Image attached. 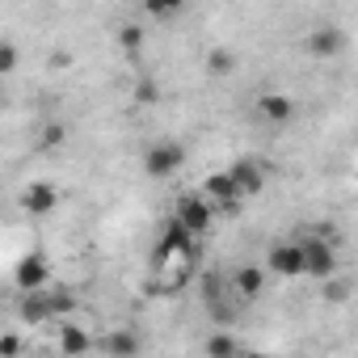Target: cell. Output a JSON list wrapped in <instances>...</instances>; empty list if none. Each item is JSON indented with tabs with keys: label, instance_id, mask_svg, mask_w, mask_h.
I'll return each instance as SVG.
<instances>
[{
	"label": "cell",
	"instance_id": "cell-20",
	"mask_svg": "<svg viewBox=\"0 0 358 358\" xmlns=\"http://www.w3.org/2000/svg\"><path fill=\"white\" fill-rule=\"evenodd\" d=\"M0 354L13 358V354H17V337H5V341H0Z\"/></svg>",
	"mask_w": 358,
	"mask_h": 358
},
{
	"label": "cell",
	"instance_id": "cell-16",
	"mask_svg": "<svg viewBox=\"0 0 358 358\" xmlns=\"http://www.w3.org/2000/svg\"><path fill=\"white\" fill-rule=\"evenodd\" d=\"M118 43H122V51H127V55H135V51L143 47V30H139V26H122Z\"/></svg>",
	"mask_w": 358,
	"mask_h": 358
},
{
	"label": "cell",
	"instance_id": "cell-15",
	"mask_svg": "<svg viewBox=\"0 0 358 358\" xmlns=\"http://www.w3.org/2000/svg\"><path fill=\"white\" fill-rule=\"evenodd\" d=\"M207 72L211 76H232L236 72V55L232 51H211L207 55Z\"/></svg>",
	"mask_w": 358,
	"mask_h": 358
},
{
	"label": "cell",
	"instance_id": "cell-5",
	"mask_svg": "<svg viewBox=\"0 0 358 358\" xmlns=\"http://www.w3.org/2000/svg\"><path fill=\"white\" fill-rule=\"evenodd\" d=\"M47 257L43 253H30V257H22L17 262V270H13V282H17V291L26 295V291H43L47 287Z\"/></svg>",
	"mask_w": 358,
	"mask_h": 358
},
{
	"label": "cell",
	"instance_id": "cell-2",
	"mask_svg": "<svg viewBox=\"0 0 358 358\" xmlns=\"http://www.w3.org/2000/svg\"><path fill=\"white\" fill-rule=\"evenodd\" d=\"M182 160H186V148H182V143H177V139H160V143L148 148L143 173H148V177H169V173L182 169Z\"/></svg>",
	"mask_w": 358,
	"mask_h": 358
},
{
	"label": "cell",
	"instance_id": "cell-4",
	"mask_svg": "<svg viewBox=\"0 0 358 358\" xmlns=\"http://www.w3.org/2000/svg\"><path fill=\"white\" fill-rule=\"evenodd\" d=\"M228 173H232V182H236V190H241L245 199L262 194V186H266V169H262V160H253V156H241Z\"/></svg>",
	"mask_w": 358,
	"mask_h": 358
},
{
	"label": "cell",
	"instance_id": "cell-12",
	"mask_svg": "<svg viewBox=\"0 0 358 358\" xmlns=\"http://www.w3.org/2000/svg\"><path fill=\"white\" fill-rule=\"evenodd\" d=\"M97 350H101V354H135V350H139V337H135V333H114V337H101Z\"/></svg>",
	"mask_w": 358,
	"mask_h": 358
},
{
	"label": "cell",
	"instance_id": "cell-10",
	"mask_svg": "<svg viewBox=\"0 0 358 358\" xmlns=\"http://www.w3.org/2000/svg\"><path fill=\"white\" fill-rule=\"evenodd\" d=\"M22 207H26L30 215H51V211L59 207V190L47 186V182H34V186L22 194Z\"/></svg>",
	"mask_w": 358,
	"mask_h": 358
},
{
	"label": "cell",
	"instance_id": "cell-14",
	"mask_svg": "<svg viewBox=\"0 0 358 358\" xmlns=\"http://www.w3.org/2000/svg\"><path fill=\"white\" fill-rule=\"evenodd\" d=\"M182 5H186V0H143V13L148 17H177V13H182Z\"/></svg>",
	"mask_w": 358,
	"mask_h": 358
},
{
	"label": "cell",
	"instance_id": "cell-9",
	"mask_svg": "<svg viewBox=\"0 0 358 358\" xmlns=\"http://www.w3.org/2000/svg\"><path fill=\"white\" fill-rule=\"evenodd\" d=\"M266 266H270V274L299 278V274H303V249H299V241H295V245H274Z\"/></svg>",
	"mask_w": 358,
	"mask_h": 358
},
{
	"label": "cell",
	"instance_id": "cell-17",
	"mask_svg": "<svg viewBox=\"0 0 358 358\" xmlns=\"http://www.w3.org/2000/svg\"><path fill=\"white\" fill-rule=\"evenodd\" d=\"M203 350H207V354H236V350H245V345H241L236 337H211Z\"/></svg>",
	"mask_w": 358,
	"mask_h": 358
},
{
	"label": "cell",
	"instance_id": "cell-3",
	"mask_svg": "<svg viewBox=\"0 0 358 358\" xmlns=\"http://www.w3.org/2000/svg\"><path fill=\"white\" fill-rule=\"evenodd\" d=\"M173 215L182 220L190 232H207L211 220H215V207H211L207 194H182V199H177V207H173Z\"/></svg>",
	"mask_w": 358,
	"mask_h": 358
},
{
	"label": "cell",
	"instance_id": "cell-18",
	"mask_svg": "<svg viewBox=\"0 0 358 358\" xmlns=\"http://www.w3.org/2000/svg\"><path fill=\"white\" fill-rule=\"evenodd\" d=\"M13 68H17V47H13V43H5V47H0V72L9 76Z\"/></svg>",
	"mask_w": 358,
	"mask_h": 358
},
{
	"label": "cell",
	"instance_id": "cell-11",
	"mask_svg": "<svg viewBox=\"0 0 358 358\" xmlns=\"http://www.w3.org/2000/svg\"><path fill=\"white\" fill-rule=\"evenodd\" d=\"M262 291H266V270H262V266H241V270L232 274V295L257 299Z\"/></svg>",
	"mask_w": 358,
	"mask_h": 358
},
{
	"label": "cell",
	"instance_id": "cell-8",
	"mask_svg": "<svg viewBox=\"0 0 358 358\" xmlns=\"http://www.w3.org/2000/svg\"><path fill=\"white\" fill-rule=\"evenodd\" d=\"M257 114H262L266 122H274V127H287V122L295 118V101H291L287 93L270 89V93H262V97H257Z\"/></svg>",
	"mask_w": 358,
	"mask_h": 358
},
{
	"label": "cell",
	"instance_id": "cell-1",
	"mask_svg": "<svg viewBox=\"0 0 358 358\" xmlns=\"http://www.w3.org/2000/svg\"><path fill=\"white\" fill-rule=\"evenodd\" d=\"M299 249H303V274H312V278H333L337 274V249L324 236H303Z\"/></svg>",
	"mask_w": 358,
	"mask_h": 358
},
{
	"label": "cell",
	"instance_id": "cell-13",
	"mask_svg": "<svg viewBox=\"0 0 358 358\" xmlns=\"http://www.w3.org/2000/svg\"><path fill=\"white\" fill-rule=\"evenodd\" d=\"M59 350H64V354H85V350H93V341H89L76 324H64V333H59Z\"/></svg>",
	"mask_w": 358,
	"mask_h": 358
},
{
	"label": "cell",
	"instance_id": "cell-7",
	"mask_svg": "<svg viewBox=\"0 0 358 358\" xmlns=\"http://www.w3.org/2000/svg\"><path fill=\"white\" fill-rule=\"evenodd\" d=\"M341 43H345V38H341L337 26H316V30L303 38V51H308L312 59H333V55L341 51Z\"/></svg>",
	"mask_w": 358,
	"mask_h": 358
},
{
	"label": "cell",
	"instance_id": "cell-6",
	"mask_svg": "<svg viewBox=\"0 0 358 358\" xmlns=\"http://www.w3.org/2000/svg\"><path fill=\"white\" fill-rule=\"evenodd\" d=\"M203 194L211 199V203H220V207H228V211H236L241 207V190H236V182H232V173L224 169V173H211L207 182H203Z\"/></svg>",
	"mask_w": 358,
	"mask_h": 358
},
{
	"label": "cell",
	"instance_id": "cell-19",
	"mask_svg": "<svg viewBox=\"0 0 358 358\" xmlns=\"http://www.w3.org/2000/svg\"><path fill=\"white\" fill-rule=\"evenodd\" d=\"M329 287H324V299H345V282H333V278H324Z\"/></svg>",
	"mask_w": 358,
	"mask_h": 358
}]
</instances>
